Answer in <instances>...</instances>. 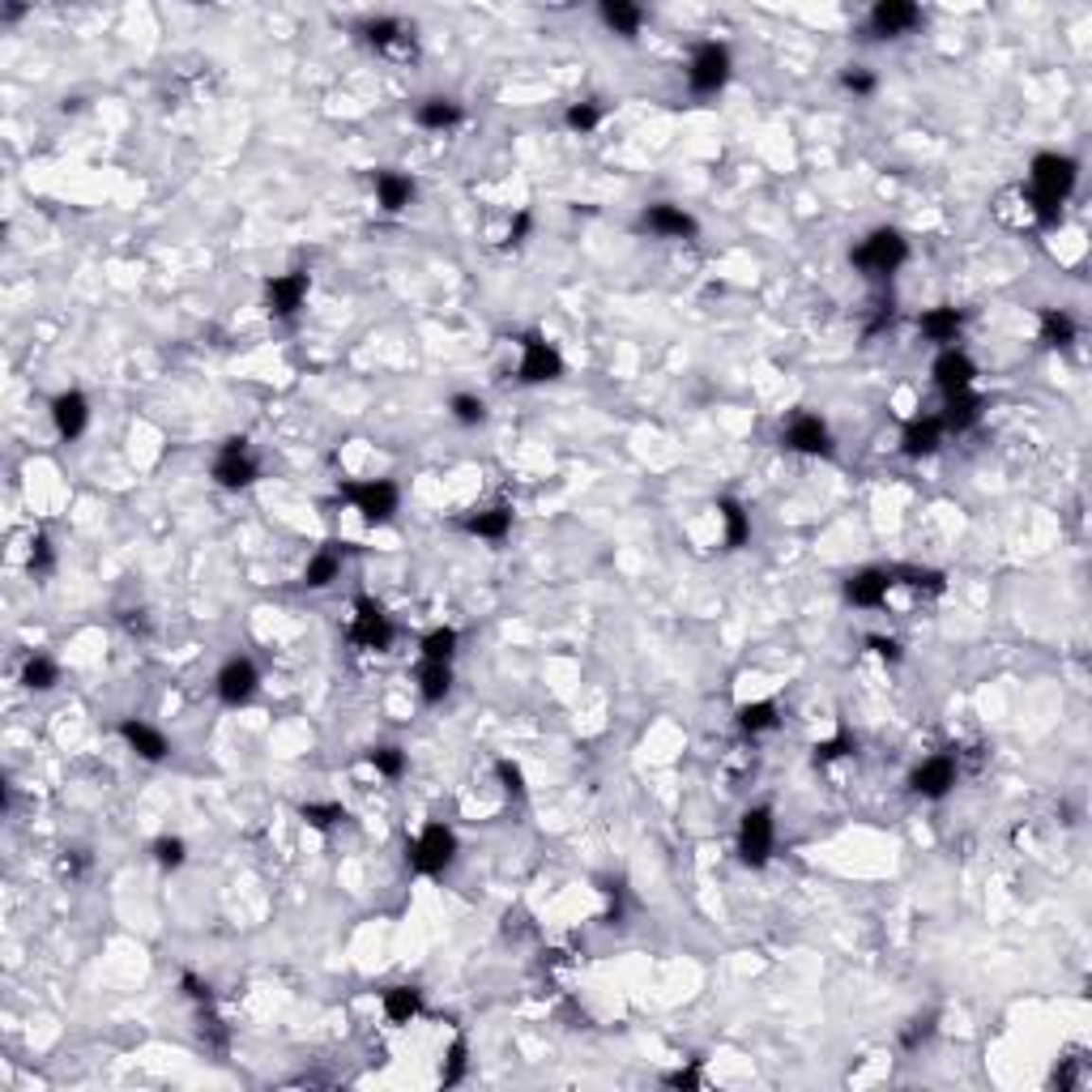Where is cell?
<instances>
[{"label": "cell", "instance_id": "f907efd6", "mask_svg": "<svg viewBox=\"0 0 1092 1092\" xmlns=\"http://www.w3.org/2000/svg\"><path fill=\"white\" fill-rule=\"evenodd\" d=\"M529 226H533V218H529V214H516V223H512V231H508V240L521 243L525 235H529Z\"/></svg>", "mask_w": 1092, "mask_h": 1092}, {"label": "cell", "instance_id": "5bb4252c", "mask_svg": "<svg viewBox=\"0 0 1092 1092\" xmlns=\"http://www.w3.org/2000/svg\"><path fill=\"white\" fill-rule=\"evenodd\" d=\"M252 691H257V666L243 662V657L226 662L223 674H218V696H223V705H243V700H252Z\"/></svg>", "mask_w": 1092, "mask_h": 1092}, {"label": "cell", "instance_id": "4dcf8cb0", "mask_svg": "<svg viewBox=\"0 0 1092 1092\" xmlns=\"http://www.w3.org/2000/svg\"><path fill=\"white\" fill-rule=\"evenodd\" d=\"M1041 342L1046 346H1071L1075 342V320L1066 312H1046L1041 316Z\"/></svg>", "mask_w": 1092, "mask_h": 1092}, {"label": "cell", "instance_id": "277c9868", "mask_svg": "<svg viewBox=\"0 0 1092 1092\" xmlns=\"http://www.w3.org/2000/svg\"><path fill=\"white\" fill-rule=\"evenodd\" d=\"M777 828H773V811L768 807H751L739 824V853L747 867H764L768 853H773Z\"/></svg>", "mask_w": 1092, "mask_h": 1092}, {"label": "cell", "instance_id": "d4e9b609", "mask_svg": "<svg viewBox=\"0 0 1092 1092\" xmlns=\"http://www.w3.org/2000/svg\"><path fill=\"white\" fill-rule=\"evenodd\" d=\"M448 688H453V671H448V662H422V671H419V691H422V700H444L448 696Z\"/></svg>", "mask_w": 1092, "mask_h": 1092}, {"label": "cell", "instance_id": "d6a6232c", "mask_svg": "<svg viewBox=\"0 0 1092 1092\" xmlns=\"http://www.w3.org/2000/svg\"><path fill=\"white\" fill-rule=\"evenodd\" d=\"M456 649V632L453 628H436L427 640H422V662H448Z\"/></svg>", "mask_w": 1092, "mask_h": 1092}, {"label": "cell", "instance_id": "7402d4cb", "mask_svg": "<svg viewBox=\"0 0 1092 1092\" xmlns=\"http://www.w3.org/2000/svg\"><path fill=\"white\" fill-rule=\"evenodd\" d=\"M410 197H414V184L405 180V175H393V171L376 175V201H380V209H388V214H402V209L410 206Z\"/></svg>", "mask_w": 1092, "mask_h": 1092}, {"label": "cell", "instance_id": "e575fe53", "mask_svg": "<svg viewBox=\"0 0 1092 1092\" xmlns=\"http://www.w3.org/2000/svg\"><path fill=\"white\" fill-rule=\"evenodd\" d=\"M453 419L461 422V427H478V422L487 419V405H482L478 397H470V393H456L453 397Z\"/></svg>", "mask_w": 1092, "mask_h": 1092}, {"label": "cell", "instance_id": "d590c367", "mask_svg": "<svg viewBox=\"0 0 1092 1092\" xmlns=\"http://www.w3.org/2000/svg\"><path fill=\"white\" fill-rule=\"evenodd\" d=\"M892 581H904V585H913V589H930V594L943 589V572H930V568H896Z\"/></svg>", "mask_w": 1092, "mask_h": 1092}, {"label": "cell", "instance_id": "60d3db41", "mask_svg": "<svg viewBox=\"0 0 1092 1092\" xmlns=\"http://www.w3.org/2000/svg\"><path fill=\"white\" fill-rule=\"evenodd\" d=\"M598 120H602V112H598L594 103H577V107H568V129H572V133H589V129H598Z\"/></svg>", "mask_w": 1092, "mask_h": 1092}, {"label": "cell", "instance_id": "7a4b0ae2", "mask_svg": "<svg viewBox=\"0 0 1092 1092\" xmlns=\"http://www.w3.org/2000/svg\"><path fill=\"white\" fill-rule=\"evenodd\" d=\"M904 260H909V243H904L896 231H875L862 240V248H853V265L875 274V277L896 274Z\"/></svg>", "mask_w": 1092, "mask_h": 1092}, {"label": "cell", "instance_id": "1f68e13d", "mask_svg": "<svg viewBox=\"0 0 1092 1092\" xmlns=\"http://www.w3.org/2000/svg\"><path fill=\"white\" fill-rule=\"evenodd\" d=\"M739 725H743L747 734L773 730V725H777V708L768 705V700H760V705H743V708H739Z\"/></svg>", "mask_w": 1092, "mask_h": 1092}, {"label": "cell", "instance_id": "d6986e66", "mask_svg": "<svg viewBox=\"0 0 1092 1092\" xmlns=\"http://www.w3.org/2000/svg\"><path fill=\"white\" fill-rule=\"evenodd\" d=\"M120 734H124V743H129L141 760H154V764H158V760H167V751H171V747H167V734H158L154 725H146V722H124Z\"/></svg>", "mask_w": 1092, "mask_h": 1092}, {"label": "cell", "instance_id": "8fae6325", "mask_svg": "<svg viewBox=\"0 0 1092 1092\" xmlns=\"http://www.w3.org/2000/svg\"><path fill=\"white\" fill-rule=\"evenodd\" d=\"M785 448L807 456H828L832 453V439H828V427L815 419V414H798V419L785 427Z\"/></svg>", "mask_w": 1092, "mask_h": 1092}, {"label": "cell", "instance_id": "83f0119b", "mask_svg": "<svg viewBox=\"0 0 1092 1092\" xmlns=\"http://www.w3.org/2000/svg\"><path fill=\"white\" fill-rule=\"evenodd\" d=\"M465 529L478 533V538H504V533L512 529V512H508V508H487V512H474L470 521H465Z\"/></svg>", "mask_w": 1092, "mask_h": 1092}, {"label": "cell", "instance_id": "8d00e7d4", "mask_svg": "<svg viewBox=\"0 0 1092 1092\" xmlns=\"http://www.w3.org/2000/svg\"><path fill=\"white\" fill-rule=\"evenodd\" d=\"M363 35H367V44H371V47H388V44H397V39H402L405 30H402V22L380 18V22H367V27H363Z\"/></svg>", "mask_w": 1092, "mask_h": 1092}, {"label": "cell", "instance_id": "681fc988", "mask_svg": "<svg viewBox=\"0 0 1092 1092\" xmlns=\"http://www.w3.org/2000/svg\"><path fill=\"white\" fill-rule=\"evenodd\" d=\"M666 1083H671V1088H696V1083H700V1071H696V1066H688V1071H674Z\"/></svg>", "mask_w": 1092, "mask_h": 1092}, {"label": "cell", "instance_id": "30bf717a", "mask_svg": "<svg viewBox=\"0 0 1092 1092\" xmlns=\"http://www.w3.org/2000/svg\"><path fill=\"white\" fill-rule=\"evenodd\" d=\"M214 478L223 482V487H248L252 478H257V461L248 456V448H243V439H226V448L218 453L214 461Z\"/></svg>", "mask_w": 1092, "mask_h": 1092}, {"label": "cell", "instance_id": "8992f818", "mask_svg": "<svg viewBox=\"0 0 1092 1092\" xmlns=\"http://www.w3.org/2000/svg\"><path fill=\"white\" fill-rule=\"evenodd\" d=\"M354 628H350V640L359 649H388V640H393V623L385 619V611H380V602H371V598H359L354 602Z\"/></svg>", "mask_w": 1092, "mask_h": 1092}, {"label": "cell", "instance_id": "836d02e7", "mask_svg": "<svg viewBox=\"0 0 1092 1092\" xmlns=\"http://www.w3.org/2000/svg\"><path fill=\"white\" fill-rule=\"evenodd\" d=\"M22 683L35 691H47L56 683V662H47V657H30L27 671H22Z\"/></svg>", "mask_w": 1092, "mask_h": 1092}, {"label": "cell", "instance_id": "484cf974", "mask_svg": "<svg viewBox=\"0 0 1092 1092\" xmlns=\"http://www.w3.org/2000/svg\"><path fill=\"white\" fill-rule=\"evenodd\" d=\"M419 124L422 129H453V124H461V107L453 98H427L419 107Z\"/></svg>", "mask_w": 1092, "mask_h": 1092}, {"label": "cell", "instance_id": "f1b7e54d", "mask_svg": "<svg viewBox=\"0 0 1092 1092\" xmlns=\"http://www.w3.org/2000/svg\"><path fill=\"white\" fill-rule=\"evenodd\" d=\"M717 512H722V521H725V546H743V542L751 538V521H747V512H743V504L722 499Z\"/></svg>", "mask_w": 1092, "mask_h": 1092}, {"label": "cell", "instance_id": "f6af8a7d", "mask_svg": "<svg viewBox=\"0 0 1092 1092\" xmlns=\"http://www.w3.org/2000/svg\"><path fill=\"white\" fill-rule=\"evenodd\" d=\"M465 1071V1041H453V1049H448V1071H444V1083H456Z\"/></svg>", "mask_w": 1092, "mask_h": 1092}, {"label": "cell", "instance_id": "ee69618b", "mask_svg": "<svg viewBox=\"0 0 1092 1092\" xmlns=\"http://www.w3.org/2000/svg\"><path fill=\"white\" fill-rule=\"evenodd\" d=\"M930 1032H935V1015H926V1020H913L909 1029H904V1037H901V1041H904V1049H918L922 1041L930 1037Z\"/></svg>", "mask_w": 1092, "mask_h": 1092}, {"label": "cell", "instance_id": "7bdbcfd3", "mask_svg": "<svg viewBox=\"0 0 1092 1092\" xmlns=\"http://www.w3.org/2000/svg\"><path fill=\"white\" fill-rule=\"evenodd\" d=\"M841 86L853 90V95H870V90H875V78H870L867 69H845V73H841Z\"/></svg>", "mask_w": 1092, "mask_h": 1092}, {"label": "cell", "instance_id": "f546056e", "mask_svg": "<svg viewBox=\"0 0 1092 1092\" xmlns=\"http://www.w3.org/2000/svg\"><path fill=\"white\" fill-rule=\"evenodd\" d=\"M337 572H342V555L329 546V551H320L316 560L308 564V572H303V585H308V589H325L329 581H337Z\"/></svg>", "mask_w": 1092, "mask_h": 1092}, {"label": "cell", "instance_id": "4316f807", "mask_svg": "<svg viewBox=\"0 0 1092 1092\" xmlns=\"http://www.w3.org/2000/svg\"><path fill=\"white\" fill-rule=\"evenodd\" d=\"M419 1003H422V998H419V990H414V986H393L385 994V1015L393 1024H410V1015H419Z\"/></svg>", "mask_w": 1092, "mask_h": 1092}, {"label": "cell", "instance_id": "ffe728a7", "mask_svg": "<svg viewBox=\"0 0 1092 1092\" xmlns=\"http://www.w3.org/2000/svg\"><path fill=\"white\" fill-rule=\"evenodd\" d=\"M939 439H943V422H939V414H926V419H913L909 427H904V453L909 456H930L939 448Z\"/></svg>", "mask_w": 1092, "mask_h": 1092}, {"label": "cell", "instance_id": "bcb514c9", "mask_svg": "<svg viewBox=\"0 0 1092 1092\" xmlns=\"http://www.w3.org/2000/svg\"><path fill=\"white\" fill-rule=\"evenodd\" d=\"M499 781H504V790H508V794H516V798L525 794V785H521V768L508 764V760H499Z\"/></svg>", "mask_w": 1092, "mask_h": 1092}, {"label": "cell", "instance_id": "4fadbf2b", "mask_svg": "<svg viewBox=\"0 0 1092 1092\" xmlns=\"http://www.w3.org/2000/svg\"><path fill=\"white\" fill-rule=\"evenodd\" d=\"M909 785H913V794H922V798H943V794L956 785V760L952 756L926 760L922 768H913Z\"/></svg>", "mask_w": 1092, "mask_h": 1092}, {"label": "cell", "instance_id": "7c38bea8", "mask_svg": "<svg viewBox=\"0 0 1092 1092\" xmlns=\"http://www.w3.org/2000/svg\"><path fill=\"white\" fill-rule=\"evenodd\" d=\"M973 376H977V367H973V359L964 350H943L935 359V385L943 388L947 397L956 393H969L973 388Z\"/></svg>", "mask_w": 1092, "mask_h": 1092}, {"label": "cell", "instance_id": "b9f144b4", "mask_svg": "<svg viewBox=\"0 0 1092 1092\" xmlns=\"http://www.w3.org/2000/svg\"><path fill=\"white\" fill-rule=\"evenodd\" d=\"M30 572H35V577H47V572H52V542H47V538H35V551H30Z\"/></svg>", "mask_w": 1092, "mask_h": 1092}, {"label": "cell", "instance_id": "6da1fadb", "mask_svg": "<svg viewBox=\"0 0 1092 1092\" xmlns=\"http://www.w3.org/2000/svg\"><path fill=\"white\" fill-rule=\"evenodd\" d=\"M1075 171H1080V167H1075L1071 158H1063V154H1037V158H1032V197H1029V206L1046 226H1054L1058 214H1063L1066 192L1075 188Z\"/></svg>", "mask_w": 1092, "mask_h": 1092}, {"label": "cell", "instance_id": "ba28073f", "mask_svg": "<svg viewBox=\"0 0 1092 1092\" xmlns=\"http://www.w3.org/2000/svg\"><path fill=\"white\" fill-rule=\"evenodd\" d=\"M564 359L555 354V346H546L538 333L525 337V359H521V380L525 385H542V380H560Z\"/></svg>", "mask_w": 1092, "mask_h": 1092}, {"label": "cell", "instance_id": "ab89813d", "mask_svg": "<svg viewBox=\"0 0 1092 1092\" xmlns=\"http://www.w3.org/2000/svg\"><path fill=\"white\" fill-rule=\"evenodd\" d=\"M371 764H376V773H385V777H402L405 756L397 747H376L371 751Z\"/></svg>", "mask_w": 1092, "mask_h": 1092}, {"label": "cell", "instance_id": "44dd1931", "mask_svg": "<svg viewBox=\"0 0 1092 1092\" xmlns=\"http://www.w3.org/2000/svg\"><path fill=\"white\" fill-rule=\"evenodd\" d=\"M977 419H981V397H973V393H956V397H947V410L939 414L943 431H969Z\"/></svg>", "mask_w": 1092, "mask_h": 1092}, {"label": "cell", "instance_id": "f35d334b", "mask_svg": "<svg viewBox=\"0 0 1092 1092\" xmlns=\"http://www.w3.org/2000/svg\"><path fill=\"white\" fill-rule=\"evenodd\" d=\"M154 858H158V867H180L184 862V841L180 836H158L154 841Z\"/></svg>", "mask_w": 1092, "mask_h": 1092}, {"label": "cell", "instance_id": "cb8c5ba5", "mask_svg": "<svg viewBox=\"0 0 1092 1092\" xmlns=\"http://www.w3.org/2000/svg\"><path fill=\"white\" fill-rule=\"evenodd\" d=\"M922 333L930 337V342H956V333H960V312L956 308H935L922 316Z\"/></svg>", "mask_w": 1092, "mask_h": 1092}, {"label": "cell", "instance_id": "816d5d0a", "mask_svg": "<svg viewBox=\"0 0 1092 1092\" xmlns=\"http://www.w3.org/2000/svg\"><path fill=\"white\" fill-rule=\"evenodd\" d=\"M184 990H188L192 998H209V986L201 977H192V973H184Z\"/></svg>", "mask_w": 1092, "mask_h": 1092}, {"label": "cell", "instance_id": "2e32d148", "mask_svg": "<svg viewBox=\"0 0 1092 1092\" xmlns=\"http://www.w3.org/2000/svg\"><path fill=\"white\" fill-rule=\"evenodd\" d=\"M265 299H269V312H274V316H295V312H299V303L308 299V274H282V277H274V282H269V291H265Z\"/></svg>", "mask_w": 1092, "mask_h": 1092}, {"label": "cell", "instance_id": "c3c4849f", "mask_svg": "<svg viewBox=\"0 0 1092 1092\" xmlns=\"http://www.w3.org/2000/svg\"><path fill=\"white\" fill-rule=\"evenodd\" d=\"M867 645L875 649L879 657H887V662H901V645H896V640H887V636H870Z\"/></svg>", "mask_w": 1092, "mask_h": 1092}, {"label": "cell", "instance_id": "74e56055", "mask_svg": "<svg viewBox=\"0 0 1092 1092\" xmlns=\"http://www.w3.org/2000/svg\"><path fill=\"white\" fill-rule=\"evenodd\" d=\"M303 819H308L312 828H333L337 819H346V811L337 807V802H308V807H303Z\"/></svg>", "mask_w": 1092, "mask_h": 1092}, {"label": "cell", "instance_id": "ac0fdd59", "mask_svg": "<svg viewBox=\"0 0 1092 1092\" xmlns=\"http://www.w3.org/2000/svg\"><path fill=\"white\" fill-rule=\"evenodd\" d=\"M645 226L653 235H666V240H691V235H696V218L674 209V206H649Z\"/></svg>", "mask_w": 1092, "mask_h": 1092}, {"label": "cell", "instance_id": "9a60e30c", "mask_svg": "<svg viewBox=\"0 0 1092 1092\" xmlns=\"http://www.w3.org/2000/svg\"><path fill=\"white\" fill-rule=\"evenodd\" d=\"M52 419H56V431H61L64 439H78L90 422V402L78 393V388H69V393H61L52 402Z\"/></svg>", "mask_w": 1092, "mask_h": 1092}, {"label": "cell", "instance_id": "9c48e42d", "mask_svg": "<svg viewBox=\"0 0 1092 1092\" xmlns=\"http://www.w3.org/2000/svg\"><path fill=\"white\" fill-rule=\"evenodd\" d=\"M918 18H922L918 5H909V0H879L875 9H870V30L879 39H896L918 27Z\"/></svg>", "mask_w": 1092, "mask_h": 1092}, {"label": "cell", "instance_id": "7dc6e473", "mask_svg": "<svg viewBox=\"0 0 1092 1092\" xmlns=\"http://www.w3.org/2000/svg\"><path fill=\"white\" fill-rule=\"evenodd\" d=\"M845 751H853V739H828V743H819L815 747V760H836V756H845Z\"/></svg>", "mask_w": 1092, "mask_h": 1092}, {"label": "cell", "instance_id": "603a6c76", "mask_svg": "<svg viewBox=\"0 0 1092 1092\" xmlns=\"http://www.w3.org/2000/svg\"><path fill=\"white\" fill-rule=\"evenodd\" d=\"M602 22L615 30V35H636L640 22H645V13L636 9V5H628V0H606L602 5Z\"/></svg>", "mask_w": 1092, "mask_h": 1092}, {"label": "cell", "instance_id": "e0dca14e", "mask_svg": "<svg viewBox=\"0 0 1092 1092\" xmlns=\"http://www.w3.org/2000/svg\"><path fill=\"white\" fill-rule=\"evenodd\" d=\"M892 585H896V581H892V572H887V568H867V572H858V577L845 585V598H850L853 606H879Z\"/></svg>", "mask_w": 1092, "mask_h": 1092}, {"label": "cell", "instance_id": "52a82bcc", "mask_svg": "<svg viewBox=\"0 0 1092 1092\" xmlns=\"http://www.w3.org/2000/svg\"><path fill=\"white\" fill-rule=\"evenodd\" d=\"M346 495H350V504L359 508L371 525L388 521V516L397 512V487H393V482H359V487H346Z\"/></svg>", "mask_w": 1092, "mask_h": 1092}, {"label": "cell", "instance_id": "3957f363", "mask_svg": "<svg viewBox=\"0 0 1092 1092\" xmlns=\"http://www.w3.org/2000/svg\"><path fill=\"white\" fill-rule=\"evenodd\" d=\"M456 858V836L453 828L444 824H431L422 828L419 841H410V867L422 870V875H439V870H448Z\"/></svg>", "mask_w": 1092, "mask_h": 1092}, {"label": "cell", "instance_id": "5b68a950", "mask_svg": "<svg viewBox=\"0 0 1092 1092\" xmlns=\"http://www.w3.org/2000/svg\"><path fill=\"white\" fill-rule=\"evenodd\" d=\"M730 78V52L722 44H700L688 64V81L696 95H717Z\"/></svg>", "mask_w": 1092, "mask_h": 1092}]
</instances>
